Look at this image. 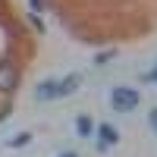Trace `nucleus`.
Segmentation results:
<instances>
[{
	"label": "nucleus",
	"instance_id": "nucleus-1",
	"mask_svg": "<svg viewBox=\"0 0 157 157\" xmlns=\"http://www.w3.org/2000/svg\"><path fill=\"white\" fill-rule=\"evenodd\" d=\"M110 104H113V110H116V113H132V110L138 107V94H135L132 88L120 85V88H113V91H110Z\"/></svg>",
	"mask_w": 157,
	"mask_h": 157
},
{
	"label": "nucleus",
	"instance_id": "nucleus-2",
	"mask_svg": "<svg viewBox=\"0 0 157 157\" xmlns=\"http://www.w3.org/2000/svg\"><path fill=\"white\" fill-rule=\"evenodd\" d=\"M19 75H16V66H10V63H0V91H10L16 88Z\"/></svg>",
	"mask_w": 157,
	"mask_h": 157
},
{
	"label": "nucleus",
	"instance_id": "nucleus-3",
	"mask_svg": "<svg viewBox=\"0 0 157 157\" xmlns=\"http://www.w3.org/2000/svg\"><path fill=\"white\" fill-rule=\"evenodd\" d=\"M78 85H82V75H78V72H69L63 82H57V94H60V98H66V94H72Z\"/></svg>",
	"mask_w": 157,
	"mask_h": 157
},
{
	"label": "nucleus",
	"instance_id": "nucleus-4",
	"mask_svg": "<svg viewBox=\"0 0 157 157\" xmlns=\"http://www.w3.org/2000/svg\"><path fill=\"white\" fill-rule=\"evenodd\" d=\"M35 94H38V101H54V98H60V94H57V78H47V82H41Z\"/></svg>",
	"mask_w": 157,
	"mask_h": 157
},
{
	"label": "nucleus",
	"instance_id": "nucleus-5",
	"mask_svg": "<svg viewBox=\"0 0 157 157\" xmlns=\"http://www.w3.org/2000/svg\"><path fill=\"white\" fill-rule=\"evenodd\" d=\"M75 132H78V135L85 138V135H91V132H94V123H91L88 116L82 113V116H78V120H75Z\"/></svg>",
	"mask_w": 157,
	"mask_h": 157
},
{
	"label": "nucleus",
	"instance_id": "nucleus-6",
	"mask_svg": "<svg viewBox=\"0 0 157 157\" xmlns=\"http://www.w3.org/2000/svg\"><path fill=\"white\" fill-rule=\"evenodd\" d=\"M98 132H101V138H104V141H110V145H116V141H120V132H116L110 123H101Z\"/></svg>",
	"mask_w": 157,
	"mask_h": 157
},
{
	"label": "nucleus",
	"instance_id": "nucleus-7",
	"mask_svg": "<svg viewBox=\"0 0 157 157\" xmlns=\"http://www.w3.org/2000/svg\"><path fill=\"white\" fill-rule=\"evenodd\" d=\"M29 132H22V135H16V138H13V148H22V145H29Z\"/></svg>",
	"mask_w": 157,
	"mask_h": 157
},
{
	"label": "nucleus",
	"instance_id": "nucleus-8",
	"mask_svg": "<svg viewBox=\"0 0 157 157\" xmlns=\"http://www.w3.org/2000/svg\"><path fill=\"white\" fill-rule=\"evenodd\" d=\"M107 60H113V50H107V54H98V57H94V63H107Z\"/></svg>",
	"mask_w": 157,
	"mask_h": 157
},
{
	"label": "nucleus",
	"instance_id": "nucleus-9",
	"mask_svg": "<svg viewBox=\"0 0 157 157\" xmlns=\"http://www.w3.org/2000/svg\"><path fill=\"white\" fill-rule=\"evenodd\" d=\"M148 123H151V129H154V132H157V107L148 113Z\"/></svg>",
	"mask_w": 157,
	"mask_h": 157
},
{
	"label": "nucleus",
	"instance_id": "nucleus-10",
	"mask_svg": "<svg viewBox=\"0 0 157 157\" xmlns=\"http://www.w3.org/2000/svg\"><path fill=\"white\" fill-rule=\"evenodd\" d=\"M145 82H157V66H154V69H151V72L145 75Z\"/></svg>",
	"mask_w": 157,
	"mask_h": 157
},
{
	"label": "nucleus",
	"instance_id": "nucleus-11",
	"mask_svg": "<svg viewBox=\"0 0 157 157\" xmlns=\"http://www.w3.org/2000/svg\"><path fill=\"white\" fill-rule=\"evenodd\" d=\"M60 157H75V154H72V151H66V154H60Z\"/></svg>",
	"mask_w": 157,
	"mask_h": 157
}]
</instances>
